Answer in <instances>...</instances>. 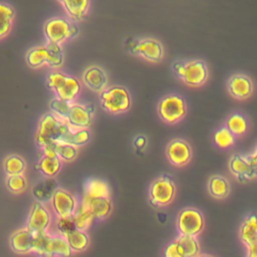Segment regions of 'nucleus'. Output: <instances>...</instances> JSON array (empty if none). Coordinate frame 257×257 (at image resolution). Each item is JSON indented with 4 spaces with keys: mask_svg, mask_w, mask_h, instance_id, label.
<instances>
[{
    "mask_svg": "<svg viewBox=\"0 0 257 257\" xmlns=\"http://www.w3.org/2000/svg\"><path fill=\"white\" fill-rule=\"evenodd\" d=\"M61 163L58 157H48L42 155L38 162V170L47 178H53L60 170Z\"/></svg>",
    "mask_w": 257,
    "mask_h": 257,
    "instance_id": "c85d7f7f",
    "label": "nucleus"
},
{
    "mask_svg": "<svg viewBox=\"0 0 257 257\" xmlns=\"http://www.w3.org/2000/svg\"><path fill=\"white\" fill-rule=\"evenodd\" d=\"M208 68L204 61L199 59L186 61L182 80L190 86H200L207 80Z\"/></svg>",
    "mask_w": 257,
    "mask_h": 257,
    "instance_id": "9b49d317",
    "label": "nucleus"
},
{
    "mask_svg": "<svg viewBox=\"0 0 257 257\" xmlns=\"http://www.w3.org/2000/svg\"><path fill=\"white\" fill-rule=\"evenodd\" d=\"M68 15L73 20H81L86 14L89 6L87 0H65L62 2Z\"/></svg>",
    "mask_w": 257,
    "mask_h": 257,
    "instance_id": "a878e982",
    "label": "nucleus"
},
{
    "mask_svg": "<svg viewBox=\"0 0 257 257\" xmlns=\"http://www.w3.org/2000/svg\"><path fill=\"white\" fill-rule=\"evenodd\" d=\"M134 145H135V147L137 148V150L138 151H140V150H143L145 147H146V145H147V139H146V137L145 136H137L136 138H135V140H134Z\"/></svg>",
    "mask_w": 257,
    "mask_h": 257,
    "instance_id": "a18cd8bd",
    "label": "nucleus"
},
{
    "mask_svg": "<svg viewBox=\"0 0 257 257\" xmlns=\"http://www.w3.org/2000/svg\"><path fill=\"white\" fill-rule=\"evenodd\" d=\"M44 32L49 42L59 44L67 38L76 36L78 33V28L74 23L64 18L55 17L46 22Z\"/></svg>",
    "mask_w": 257,
    "mask_h": 257,
    "instance_id": "423d86ee",
    "label": "nucleus"
},
{
    "mask_svg": "<svg viewBox=\"0 0 257 257\" xmlns=\"http://www.w3.org/2000/svg\"><path fill=\"white\" fill-rule=\"evenodd\" d=\"M45 46L47 48L46 64L53 68L59 67L63 62V54L60 45L57 43L48 42Z\"/></svg>",
    "mask_w": 257,
    "mask_h": 257,
    "instance_id": "72a5a7b5",
    "label": "nucleus"
},
{
    "mask_svg": "<svg viewBox=\"0 0 257 257\" xmlns=\"http://www.w3.org/2000/svg\"><path fill=\"white\" fill-rule=\"evenodd\" d=\"M254 153L257 155V146H256V148H255V150H254Z\"/></svg>",
    "mask_w": 257,
    "mask_h": 257,
    "instance_id": "09e8293b",
    "label": "nucleus"
},
{
    "mask_svg": "<svg viewBox=\"0 0 257 257\" xmlns=\"http://www.w3.org/2000/svg\"><path fill=\"white\" fill-rule=\"evenodd\" d=\"M32 241L33 234L27 228H22L11 235L10 246L17 254H28L32 251Z\"/></svg>",
    "mask_w": 257,
    "mask_h": 257,
    "instance_id": "a211bd4d",
    "label": "nucleus"
},
{
    "mask_svg": "<svg viewBox=\"0 0 257 257\" xmlns=\"http://www.w3.org/2000/svg\"><path fill=\"white\" fill-rule=\"evenodd\" d=\"M175 192L176 187L173 180L167 175H162L157 178L150 186V203L155 207L167 206L173 201Z\"/></svg>",
    "mask_w": 257,
    "mask_h": 257,
    "instance_id": "39448f33",
    "label": "nucleus"
},
{
    "mask_svg": "<svg viewBox=\"0 0 257 257\" xmlns=\"http://www.w3.org/2000/svg\"><path fill=\"white\" fill-rule=\"evenodd\" d=\"M13 17V8L5 3H0V38L4 37L9 32Z\"/></svg>",
    "mask_w": 257,
    "mask_h": 257,
    "instance_id": "473e14b6",
    "label": "nucleus"
},
{
    "mask_svg": "<svg viewBox=\"0 0 257 257\" xmlns=\"http://www.w3.org/2000/svg\"><path fill=\"white\" fill-rule=\"evenodd\" d=\"M240 237L246 246L257 243V215L250 214L242 222Z\"/></svg>",
    "mask_w": 257,
    "mask_h": 257,
    "instance_id": "aec40b11",
    "label": "nucleus"
},
{
    "mask_svg": "<svg viewBox=\"0 0 257 257\" xmlns=\"http://www.w3.org/2000/svg\"><path fill=\"white\" fill-rule=\"evenodd\" d=\"M101 106L110 113H120L126 111L132 103L127 89L120 85L106 87L100 92Z\"/></svg>",
    "mask_w": 257,
    "mask_h": 257,
    "instance_id": "7ed1b4c3",
    "label": "nucleus"
},
{
    "mask_svg": "<svg viewBox=\"0 0 257 257\" xmlns=\"http://www.w3.org/2000/svg\"><path fill=\"white\" fill-rule=\"evenodd\" d=\"M4 170L8 176L22 175L25 170V163L18 156H9L4 161Z\"/></svg>",
    "mask_w": 257,
    "mask_h": 257,
    "instance_id": "f704fd0d",
    "label": "nucleus"
},
{
    "mask_svg": "<svg viewBox=\"0 0 257 257\" xmlns=\"http://www.w3.org/2000/svg\"><path fill=\"white\" fill-rule=\"evenodd\" d=\"M139 55L153 62L161 61L164 57L163 45L155 38L148 37L140 39Z\"/></svg>",
    "mask_w": 257,
    "mask_h": 257,
    "instance_id": "dca6fc26",
    "label": "nucleus"
},
{
    "mask_svg": "<svg viewBox=\"0 0 257 257\" xmlns=\"http://www.w3.org/2000/svg\"><path fill=\"white\" fill-rule=\"evenodd\" d=\"M83 82L90 89L102 92L107 85V75L105 71L96 65H91L85 69L82 76Z\"/></svg>",
    "mask_w": 257,
    "mask_h": 257,
    "instance_id": "2eb2a0df",
    "label": "nucleus"
},
{
    "mask_svg": "<svg viewBox=\"0 0 257 257\" xmlns=\"http://www.w3.org/2000/svg\"><path fill=\"white\" fill-rule=\"evenodd\" d=\"M92 107L80 103H71L66 122L73 128H88L92 123Z\"/></svg>",
    "mask_w": 257,
    "mask_h": 257,
    "instance_id": "f8f14e48",
    "label": "nucleus"
},
{
    "mask_svg": "<svg viewBox=\"0 0 257 257\" xmlns=\"http://www.w3.org/2000/svg\"><path fill=\"white\" fill-rule=\"evenodd\" d=\"M164 257H185V255L180 245L176 241H173L167 245Z\"/></svg>",
    "mask_w": 257,
    "mask_h": 257,
    "instance_id": "a19ab883",
    "label": "nucleus"
},
{
    "mask_svg": "<svg viewBox=\"0 0 257 257\" xmlns=\"http://www.w3.org/2000/svg\"><path fill=\"white\" fill-rule=\"evenodd\" d=\"M50 203L57 218L72 217L78 206L76 199L69 192L59 188L53 194Z\"/></svg>",
    "mask_w": 257,
    "mask_h": 257,
    "instance_id": "6e6552de",
    "label": "nucleus"
},
{
    "mask_svg": "<svg viewBox=\"0 0 257 257\" xmlns=\"http://www.w3.org/2000/svg\"><path fill=\"white\" fill-rule=\"evenodd\" d=\"M208 190L211 196L217 199L226 198L230 192L229 182L220 175H214L209 179Z\"/></svg>",
    "mask_w": 257,
    "mask_h": 257,
    "instance_id": "b1692460",
    "label": "nucleus"
},
{
    "mask_svg": "<svg viewBox=\"0 0 257 257\" xmlns=\"http://www.w3.org/2000/svg\"><path fill=\"white\" fill-rule=\"evenodd\" d=\"M185 66H186V61H183V60H178L173 63L172 65L173 71L179 78H182L185 71Z\"/></svg>",
    "mask_w": 257,
    "mask_h": 257,
    "instance_id": "37998d69",
    "label": "nucleus"
},
{
    "mask_svg": "<svg viewBox=\"0 0 257 257\" xmlns=\"http://www.w3.org/2000/svg\"><path fill=\"white\" fill-rule=\"evenodd\" d=\"M227 88L229 93L238 99H244L249 97L253 92V82L245 74H234L232 75L228 82Z\"/></svg>",
    "mask_w": 257,
    "mask_h": 257,
    "instance_id": "ddd939ff",
    "label": "nucleus"
},
{
    "mask_svg": "<svg viewBox=\"0 0 257 257\" xmlns=\"http://www.w3.org/2000/svg\"><path fill=\"white\" fill-rule=\"evenodd\" d=\"M55 153L59 159L64 161H71L76 157L77 149L76 147H73L69 144L57 142L55 145Z\"/></svg>",
    "mask_w": 257,
    "mask_h": 257,
    "instance_id": "e433bc0d",
    "label": "nucleus"
},
{
    "mask_svg": "<svg viewBox=\"0 0 257 257\" xmlns=\"http://www.w3.org/2000/svg\"><path fill=\"white\" fill-rule=\"evenodd\" d=\"M70 105H71V102H68V101H65V100H62L60 98H54L51 102H50V108L57 114L59 115L60 117L62 118H65L67 117V114L69 112V109H70Z\"/></svg>",
    "mask_w": 257,
    "mask_h": 257,
    "instance_id": "58836bf2",
    "label": "nucleus"
},
{
    "mask_svg": "<svg viewBox=\"0 0 257 257\" xmlns=\"http://www.w3.org/2000/svg\"><path fill=\"white\" fill-rule=\"evenodd\" d=\"M68 128L69 124L66 121L60 120L54 114L47 112L43 114L40 119L36 134V142L40 148L55 144L60 141L61 137Z\"/></svg>",
    "mask_w": 257,
    "mask_h": 257,
    "instance_id": "f257e3e1",
    "label": "nucleus"
},
{
    "mask_svg": "<svg viewBox=\"0 0 257 257\" xmlns=\"http://www.w3.org/2000/svg\"><path fill=\"white\" fill-rule=\"evenodd\" d=\"M225 126L234 137H241L248 130V121L242 113L233 112L226 118Z\"/></svg>",
    "mask_w": 257,
    "mask_h": 257,
    "instance_id": "5701e85b",
    "label": "nucleus"
},
{
    "mask_svg": "<svg viewBox=\"0 0 257 257\" xmlns=\"http://www.w3.org/2000/svg\"><path fill=\"white\" fill-rule=\"evenodd\" d=\"M27 63L31 67H39L47 61V48L45 45H40L31 48L26 54Z\"/></svg>",
    "mask_w": 257,
    "mask_h": 257,
    "instance_id": "2f4dec72",
    "label": "nucleus"
},
{
    "mask_svg": "<svg viewBox=\"0 0 257 257\" xmlns=\"http://www.w3.org/2000/svg\"><path fill=\"white\" fill-rule=\"evenodd\" d=\"M139 44H140V39L134 38V37H130L126 41H125V49L134 54V55H139Z\"/></svg>",
    "mask_w": 257,
    "mask_h": 257,
    "instance_id": "79ce46f5",
    "label": "nucleus"
},
{
    "mask_svg": "<svg viewBox=\"0 0 257 257\" xmlns=\"http://www.w3.org/2000/svg\"><path fill=\"white\" fill-rule=\"evenodd\" d=\"M75 228L80 231H86L87 228L91 225L94 218L93 216L81 205L78 204L73 216H72Z\"/></svg>",
    "mask_w": 257,
    "mask_h": 257,
    "instance_id": "7c9ffc66",
    "label": "nucleus"
},
{
    "mask_svg": "<svg viewBox=\"0 0 257 257\" xmlns=\"http://www.w3.org/2000/svg\"><path fill=\"white\" fill-rule=\"evenodd\" d=\"M51 222V217L47 208L43 203L35 202L31 206V210L27 219V229L32 234L47 232Z\"/></svg>",
    "mask_w": 257,
    "mask_h": 257,
    "instance_id": "1a4fd4ad",
    "label": "nucleus"
},
{
    "mask_svg": "<svg viewBox=\"0 0 257 257\" xmlns=\"http://www.w3.org/2000/svg\"><path fill=\"white\" fill-rule=\"evenodd\" d=\"M177 228L180 235L195 237L204 228V217L195 208H185L179 213Z\"/></svg>",
    "mask_w": 257,
    "mask_h": 257,
    "instance_id": "0eeeda50",
    "label": "nucleus"
},
{
    "mask_svg": "<svg viewBox=\"0 0 257 257\" xmlns=\"http://www.w3.org/2000/svg\"><path fill=\"white\" fill-rule=\"evenodd\" d=\"M48 85L55 91L58 98L71 102L80 91V83L77 78L59 71H52L47 76Z\"/></svg>",
    "mask_w": 257,
    "mask_h": 257,
    "instance_id": "f03ea898",
    "label": "nucleus"
},
{
    "mask_svg": "<svg viewBox=\"0 0 257 257\" xmlns=\"http://www.w3.org/2000/svg\"><path fill=\"white\" fill-rule=\"evenodd\" d=\"M199 257H212V256H209V255H203V256H199Z\"/></svg>",
    "mask_w": 257,
    "mask_h": 257,
    "instance_id": "de8ad7c7",
    "label": "nucleus"
},
{
    "mask_svg": "<svg viewBox=\"0 0 257 257\" xmlns=\"http://www.w3.org/2000/svg\"><path fill=\"white\" fill-rule=\"evenodd\" d=\"M213 141L217 147L225 149L231 147L234 144L235 137L226 128V126H223L215 132L213 136Z\"/></svg>",
    "mask_w": 257,
    "mask_h": 257,
    "instance_id": "c9c22d12",
    "label": "nucleus"
},
{
    "mask_svg": "<svg viewBox=\"0 0 257 257\" xmlns=\"http://www.w3.org/2000/svg\"><path fill=\"white\" fill-rule=\"evenodd\" d=\"M90 140V133L87 128H69L64 133L59 142L69 144L73 147L83 146Z\"/></svg>",
    "mask_w": 257,
    "mask_h": 257,
    "instance_id": "4be33fe9",
    "label": "nucleus"
},
{
    "mask_svg": "<svg viewBox=\"0 0 257 257\" xmlns=\"http://www.w3.org/2000/svg\"><path fill=\"white\" fill-rule=\"evenodd\" d=\"M58 189L57 183L53 178H46L38 182L32 189V194L34 198L40 202L50 201L55 191Z\"/></svg>",
    "mask_w": 257,
    "mask_h": 257,
    "instance_id": "6ab92c4d",
    "label": "nucleus"
},
{
    "mask_svg": "<svg viewBox=\"0 0 257 257\" xmlns=\"http://www.w3.org/2000/svg\"><path fill=\"white\" fill-rule=\"evenodd\" d=\"M247 257H257V243L247 246Z\"/></svg>",
    "mask_w": 257,
    "mask_h": 257,
    "instance_id": "49530a36",
    "label": "nucleus"
},
{
    "mask_svg": "<svg viewBox=\"0 0 257 257\" xmlns=\"http://www.w3.org/2000/svg\"><path fill=\"white\" fill-rule=\"evenodd\" d=\"M80 204L94 219H103L109 215L112 206L109 198H88L83 196Z\"/></svg>",
    "mask_w": 257,
    "mask_h": 257,
    "instance_id": "4468645a",
    "label": "nucleus"
},
{
    "mask_svg": "<svg viewBox=\"0 0 257 257\" xmlns=\"http://www.w3.org/2000/svg\"><path fill=\"white\" fill-rule=\"evenodd\" d=\"M166 156L172 165L182 167L188 164L191 160L192 149L186 141L175 139L167 145Z\"/></svg>",
    "mask_w": 257,
    "mask_h": 257,
    "instance_id": "9d476101",
    "label": "nucleus"
},
{
    "mask_svg": "<svg viewBox=\"0 0 257 257\" xmlns=\"http://www.w3.org/2000/svg\"><path fill=\"white\" fill-rule=\"evenodd\" d=\"M159 116L167 123H175L181 120L187 112L185 99L175 93L163 96L157 105Z\"/></svg>",
    "mask_w": 257,
    "mask_h": 257,
    "instance_id": "20e7f679",
    "label": "nucleus"
},
{
    "mask_svg": "<svg viewBox=\"0 0 257 257\" xmlns=\"http://www.w3.org/2000/svg\"><path fill=\"white\" fill-rule=\"evenodd\" d=\"M51 236L52 234L47 232L33 234L32 241V253H35L39 257H52L51 255Z\"/></svg>",
    "mask_w": 257,
    "mask_h": 257,
    "instance_id": "412c9836",
    "label": "nucleus"
},
{
    "mask_svg": "<svg viewBox=\"0 0 257 257\" xmlns=\"http://www.w3.org/2000/svg\"><path fill=\"white\" fill-rule=\"evenodd\" d=\"M6 185L8 189L12 193H21L25 190L27 183L25 178L22 175H15V176H8L6 180Z\"/></svg>",
    "mask_w": 257,
    "mask_h": 257,
    "instance_id": "4c0bfd02",
    "label": "nucleus"
},
{
    "mask_svg": "<svg viewBox=\"0 0 257 257\" xmlns=\"http://www.w3.org/2000/svg\"><path fill=\"white\" fill-rule=\"evenodd\" d=\"M56 227H57L58 233L61 234V235H63V236L69 234L70 232H72V231H74V230L76 229L72 217L57 218Z\"/></svg>",
    "mask_w": 257,
    "mask_h": 257,
    "instance_id": "ea45409f",
    "label": "nucleus"
},
{
    "mask_svg": "<svg viewBox=\"0 0 257 257\" xmlns=\"http://www.w3.org/2000/svg\"><path fill=\"white\" fill-rule=\"evenodd\" d=\"M84 196L88 198H108L109 188L101 180L90 179L85 184Z\"/></svg>",
    "mask_w": 257,
    "mask_h": 257,
    "instance_id": "393cba45",
    "label": "nucleus"
},
{
    "mask_svg": "<svg viewBox=\"0 0 257 257\" xmlns=\"http://www.w3.org/2000/svg\"><path fill=\"white\" fill-rule=\"evenodd\" d=\"M65 237L59 233L51 236V255L52 257H70L72 255Z\"/></svg>",
    "mask_w": 257,
    "mask_h": 257,
    "instance_id": "cd10ccee",
    "label": "nucleus"
},
{
    "mask_svg": "<svg viewBox=\"0 0 257 257\" xmlns=\"http://www.w3.org/2000/svg\"><path fill=\"white\" fill-rule=\"evenodd\" d=\"M246 158L251 166V169L253 171V174L255 177H257V155L253 152L249 155H246Z\"/></svg>",
    "mask_w": 257,
    "mask_h": 257,
    "instance_id": "c03bdc74",
    "label": "nucleus"
},
{
    "mask_svg": "<svg viewBox=\"0 0 257 257\" xmlns=\"http://www.w3.org/2000/svg\"><path fill=\"white\" fill-rule=\"evenodd\" d=\"M72 252H81L88 246L89 238L84 231L75 229L64 236Z\"/></svg>",
    "mask_w": 257,
    "mask_h": 257,
    "instance_id": "bb28decb",
    "label": "nucleus"
},
{
    "mask_svg": "<svg viewBox=\"0 0 257 257\" xmlns=\"http://www.w3.org/2000/svg\"><path fill=\"white\" fill-rule=\"evenodd\" d=\"M175 241L182 248L185 257H199L200 247L195 237L179 235Z\"/></svg>",
    "mask_w": 257,
    "mask_h": 257,
    "instance_id": "c756f323",
    "label": "nucleus"
},
{
    "mask_svg": "<svg viewBox=\"0 0 257 257\" xmlns=\"http://www.w3.org/2000/svg\"><path fill=\"white\" fill-rule=\"evenodd\" d=\"M229 169L231 173L241 182L255 178L246 156L234 154L229 161Z\"/></svg>",
    "mask_w": 257,
    "mask_h": 257,
    "instance_id": "f3484780",
    "label": "nucleus"
}]
</instances>
